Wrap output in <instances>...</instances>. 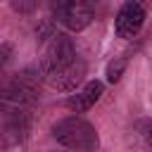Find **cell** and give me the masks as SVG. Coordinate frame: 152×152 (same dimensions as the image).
<instances>
[{"label": "cell", "mask_w": 152, "mask_h": 152, "mask_svg": "<svg viewBox=\"0 0 152 152\" xmlns=\"http://www.w3.org/2000/svg\"><path fill=\"white\" fill-rule=\"evenodd\" d=\"M38 69H40L43 81L50 88L64 90V93L76 90V86L86 76V62L78 57V50L74 45V40L64 33L50 36Z\"/></svg>", "instance_id": "obj_1"}, {"label": "cell", "mask_w": 152, "mask_h": 152, "mask_svg": "<svg viewBox=\"0 0 152 152\" xmlns=\"http://www.w3.org/2000/svg\"><path fill=\"white\" fill-rule=\"evenodd\" d=\"M38 7V0H12V10L14 12H21V14H28Z\"/></svg>", "instance_id": "obj_8"}, {"label": "cell", "mask_w": 152, "mask_h": 152, "mask_svg": "<svg viewBox=\"0 0 152 152\" xmlns=\"http://www.w3.org/2000/svg\"><path fill=\"white\" fill-rule=\"evenodd\" d=\"M50 12L69 31H83L93 21V0H50Z\"/></svg>", "instance_id": "obj_3"}, {"label": "cell", "mask_w": 152, "mask_h": 152, "mask_svg": "<svg viewBox=\"0 0 152 152\" xmlns=\"http://www.w3.org/2000/svg\"><path fill=\"white\" fill-rule=\"evenodd\" d=\"M31 128V112L0 114V147H14L26 140Z\"/></svg>", "instance_id": "obj_4"}, {"label": "cell", "mask_w": 152, "mask_h": 152, "mask_svg": "<svg viewBox=\"0 0 152 152\" xmlns=\"http://www.w3.org/2000/svg\"><path fill=\"white\" fill-rule=\"evenodd\" d=\"M52 138L66 147V150H76V152H95L100 147V138L93 124H88L81 116H64L52 126Z\"/></svg>", "instance_id": "obj_2"}, {"label": "cell", "mask_w": 152, "mask_h": 152, "mask_svg": "<svg viewBox=\"0 0 152 152\" xmlns=\"http://www.w3.org/2000/svg\"><path fill=\"white\" fill-rule=\"evenodd\" d=\"M140 133H142V140L147 142V147L152 150V119L142 121V126H140Z\"/></svg>", "instance_id": "obj_9"}, {"label": "cell", "mask_w": 152, "mask_h": 152, "mask_svg": "<svg viewBox=\"0 0 152 152\" xmlns=\"http://www.w3.org/2000/svg\"><path fill=\"white\" fill-rule=\"evenodd\" d=\"M124 66H126V59H116V62H112L109 66H107V81H119L121 78V71H124Z\"/></svg>", "instance_id": "obj_7"}, {"label": "cell", "mask_w": 152, "mask_h": 152, "mask_svg": "<svg viewBox=\"0 0 152 152\" xmlns=\"http://www.w3.org/2000/svg\"><path fill=\"white\" fill-rule=\"evenodd\" d=\"M102 90H104V86H102L100 81H90V83H86L83 88L71 90V95L66 97V107H69L71 112H76V114L88 112V109L102 97Z\"/></svg>", "instance_id": "obj_6"}, {"label": "cell", "mask_w": 152, "mask_h": 152, "mask_svg": "<svg viewBox=\"0 0 152 152\" xmlns=\"http://www.w3.org/2000/svg\"><path fill=\"white\" fill-rule=\"evenodd\" d=\"M145 24V5L142 0H126L116 14V36L119 38H133Z\"/></svg>", "instance_id": "obj_5"}]
</instances>
